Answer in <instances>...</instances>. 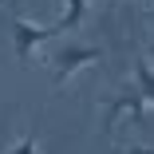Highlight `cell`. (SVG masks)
<instances>
[{"mask_svg":"<svg viewBox=\"0 0 154 154\" xmlns=\"http://www.w3.org/2000/svg\"><path fill=\"white\" fill-rule=\"evenodd\" d=\"M150 55H154V40H150Z\"/></svg>","mask_w":154,"mask_h":154,"instance_id":"8","label":"cell"},{"mask_svg":"<svg viewBox=\"0 0 154 154\" xmlns=\"http://www.w3.org/2000/svg\"><path fill=\"white\" fill-rule=\"evenodd\" d=\"M59 36V28L55 24H32V20H24V16H16L12 20V48H16V59L20 63H28L32 59V51L40 48V44H48V40H55Z\"/></svg>","mask_w":154,"mask_h":154,"instance_id":"2","label":"cell"},{"mask_svg":"<svg viewBox=\"0 0 154 154\" xmlns=\"http://www.w3.org/2000/svg\"><path fill=\"white\" fill-rule=\"evenodd\" d=\"M8 154H40V146H36V138H32V134H24L20 142H12V146H8Z\"/></svg>","mask_w":154,"mask_h":154,"instance_id":"6","label":"cell"},{"mask_svg":"<svg viewBox=\"0 0 154 154\" xmlns=\"http://www.w3.org/2000/svg\"><path fill=\"white\" fill-rule=\"evenodd\" d=\"M146 111H150V103H146L142 91L111 95V99H107V111H103V127H115V122H122V119H127V122H142Z\"/></svg>","mask_w":154,"mask_h":154,"instance_id":"3","label":"cell"},{"mask_svg":"<svg viewBox=\"0 0 154 154\" xmlns=\"http://www.w3.org/2000/svg\"><path fill=\"white\" fill-rule=\"evenodd\" d=\"M99 59H103V48H95V44H67V48H59V51L48 59V63H51V83L63 87L75 71L99 63Z\"/></svg>","mask_w":154,"mask_h":154,"instance_id":"1","label":"cell"},{"mask_svg":"<svg viewBox=\"0 0 154 154\" xmlns=\"http://www.w3.org/2000/svg\"><path fill=\"white\" fill-rule=\"evenodd\" d=\"M119 154H154L150 146H127V150H119Z\"/></svg>","mask_w":154,"mask_h":154,"instance_id":"7","label":"cell"},{"mask_svg":"<svg viewBox=\"0 0 154 154\" xmlns=\"http://www.w3.org/2000/svg\"><path fill=\"white\" fill-rule=\"evenodd\" d=\"M83 20H87V0H67L63 16L55 20V28H59V32H71V28H79Z\"/></svg>","mask_w":154,"mask_h":154,"instance_id":"4","label":"cell"},{"mask_svg":"<svg viewBox=\"0 0 154 154\" xmlns=\"http://www.w3.org/2000/svg\"><path fill=\"white\" fill-rule=\"evenodd\" d=\"M0 4H4V0H0Z\"/></svg>","mask_w":154,"mask_h":154,"instance_id":"9","label":"cell"},{"mask_svg":"<svg viewBox=\"0 0 154 154\" xmlns=\"http://www.w3.org/2000/svg\"><path fill=\"white\" fill-rule=\"evenodd\" d=\"M134 83H138V91L146 95V103L154 107V67L150 63H134Z\"/></svg>","mask_w":154,"mask_h":154,"instance_id":"5","label":"cell"}]
</instances>
